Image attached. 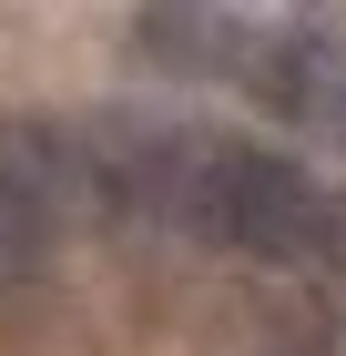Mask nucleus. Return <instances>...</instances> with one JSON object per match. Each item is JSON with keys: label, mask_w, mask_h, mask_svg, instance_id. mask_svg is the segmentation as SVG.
I'll return each instance as SVG.
<instances>
[{"label": "nucleus", "mask_w": 346, "mask_h": 356, "mask_svg": "<svg viewBox=\"0 0 346 356\" xmlns=\"http://www.w3.org/2000/svg\"><path fill=\"white\" fill-rule=\"evenodd\" d=\"M173 224L214 254H244V265H316L346 275V184H306L295 153L255 133H214L184 122V184H173Z\"/></svg>", "instance_id": "f257e3e1"}, {"label": "nucleus", "mask_w": 346, "mask_h": 356, "mask_svg": "<svg viewBox=\"0 0 346 356\" xmlns=\"http://www.w3.org/2000/svg\"><path fill=\"white\" fill-rule=\"evenodd\" d=\"M133 41H143V61L173 72V82H244V51H255V31L204 21V10H143Z\"/></svg>", "instance_id": "7ed1b4c3"}, {"label": "nucleus", "mask_w": 346, "mask_h": 356, "mask_svg": "<svg viewBox=\"0 0 346 356\" xmlns=\"http://www.w3.org/2000/svg\"><path fill=\"white\" fill-rule=\"evenodd\" d=\"M81 184L102 214H173V184H184V122H153V112H112L81 133Z\"/></svg>", "instance_id": "f03ea898"}]
</instances>
